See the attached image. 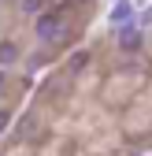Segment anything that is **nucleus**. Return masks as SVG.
<instances>
[{
	"instance_id": "nucleus-4",
	"label": "nucleus",
	"mask_w": 152,
	"mask_h": 156,
	"mask_svg": "<svg viewBox=\"0 0 152 156\" xmlns=\"http://www.w3.org/2000/svg\"><path fill=\"white\" fill-rule=\"evenodd\" d=\"M45 4H48V0H22V11H30V15H45Z\"/></svg>"
},
{
	"instance_id": "nucleus-6",
	"label": "nucleus",
	"mask_w": 152,
	"mask_h": 156,
	"mask_svg": "<svg viewBox=\"0 0 152 156\" xmlns=\"http://www.w3.org/2000/svg\"><path fill=\"white\" fill-rule=\"evenodd\" d=\"M85 60H89V56H85V52H74V56H71V67H74V71H78V67H85Z\"/></svg>"
},
{
	"instance_id": "nucleus-3",
	"label": "nucleus",
	"mask_w": 152,
	"mask_h": 156,
	"mask_svg": "<svg viewBox=\"0 0 152 156\" xmlns=\"http://www.w3.org/2000/svg\"><path fill=\"white\" fill-rule=\"evenodd\" d=\"M19 60V48L11 45V41H0V71H4V67H11Z\"/></svg>"
},
{
	"instance_id": "nucleus-7",
	"label": "nucleus",
	"mask_w": 152,
	"mask_h": 156,
	"mask_svg": "<svg viewBox=\"0 0 152 156\" xmlns=\"http://www.w3.org/2000/svg\"><path fill=\"white\" fill-rule=\"evenodd\" d=\"M8 119H11V112H0V134H4V126H8Z\"/></svg>"
},
{
	"instance_id": "nucleus-8",
	"label": "nucleus",
	"mask_w": 152,
	"mask_h": 156,
	"mask_svg": "<svg viewBox=\"0 0 152 156\" xmlns=\"http://www.w3.org/2000/svg\"><path fill=\"white\" fill-rule=\"evenodd\" d=\"M0 86H4V71H0Z\"/></svg>"
},
{
	"instance_id": "nucleus-2",
	"label": "nucleus",
	"mask_w": 152,
	"mask_h": 156,
	"mask_svg": "<svg viewBox=\"0 0 152 156\" xmlns=\"http://www.w3.org/2000/svg\"><path fill=\"white\" fill-rule=\"evenodd\" d=\"M141 41H145V37H141L137 26H123V30H119V48H123V52H137Z\"/></svg>"
},
{
	"instance_id": "nucleus-1",
	"label": "nucleus",
	"mask_w": 152,
	"mask_h": 156,
	"mask_svg": "<svg viewBox=\"0 0 152 156\" xmlns=\"http://www.w3.org/2000/svg\"><path fill=\"white\" fill-rule=\"evenodd\" d=\"M63 34H67L63 11H45L37 19V37H41V41H52V37H63Z\"/></svg>"
},
{
	"instance_id": "nucleus-5",
	"label": "nucleus",
	"mask_w": 152,
	"mask_h": 156,
	"mask_svg": "<svg viewBox=\"0 0 152 156\" xmlns=\"http://www.w3.org/2000/svg\"><path fill=\"white\" fill-rule=\"evenodd\" d=\"M126 19H130V4H126V0H119V8L111 11V23H126Z\"/></svg>"
}]
</instances>
